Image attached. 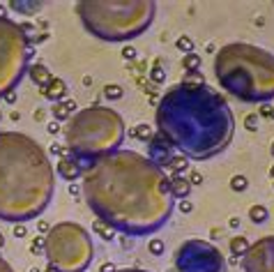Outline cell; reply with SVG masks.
Here are the masks:
<instances>
[{
	"label": "cell",
	"mask_w": 274,
	"mask_h": 272,
	"mask_svg": "<svg viewBox=\"0 0 274 272\" xmlns=\"http://www.w3.org/2000/svg\"><path fill=\"white\" fill-rule=\"evenodd\" d=\"M81 194L97 219L132 238L159 231L175 208L166 171L136 150H115L83 164Z\"/></svg>",
	"instance_id": "6da1fadb"
},
{
	"label": "cell",
	"mask_w": 274,
	"mask_h": 272,
	"mask_svg": "<svg viewBox=\"0 0 274 272\" xmlns=\"http://www.w3.org/2000/svg\"><path fill=\"white\" fill-rule=\"evenodd\" d=\"M157 134L180 155L205 162L221 155L235 136V115L221 93L205 83H180L157 102Z\"/></svg>",
	"instance_id": "7a4b0ae2"
},
{
	"label": "cell",
	"mask_w": 274,
	"mask_h": 272,
	"mask_svg": "<svg viewBox=\"0 0 274 272\" xmlns=\"http://www.w3.org/2000/svg\"><path fill=\"white\" fill-rule=\"evenodd\" d=\"M56 169L33 136L0 132V219L30 222L51 205Z\"/></svg>",
	"instance_id": "3957f363"
},
{
	"label": "cell",
	"mask_w": 274,
	"mask_h": 272,
	"mask_svg": "<svg viewBox=\"0 0 274 272\" xmlns=\"http://www.w3.org/2000/svg\"><path fill=\"white\" fill-rule=\"evenodd\" d=\"M214 76L228 95L246 104L274 100V53L249 42H231L214 56Z\"/></svg>",
	"instance_id": "277c9868"
},
{
	"label": "cell",
	"mask_w": 274,
	"mask_h": 272,
	"mask_svg": "<svg viewBox=\"0 0 274 272\" xmlns=\"http://www.w3.org/2000/svg\"><path fill=\"white\" fill-rule=\"evenodd\" d=\"M76 14L83 28L102 42H129L152 26L157 2L152 0H81Z\"/></svg>",
	"instance_id": "5b68a950"
},
{
	"label": "cell",
	"mask_w": 274,
	"mask_h": 272,
	"mask_svg": "<svg viewBox=\"0 0 274 272\" xmlns=\"http://www.w3.org/2000/svg\"><path fill=\"white\" fill-rule=\"evenodd\" d=\"M125 141V120L108 106H88L65 125V145L78 159H97L120 150Z\"/></svg>",
	"instance_id": "8992f818"
},
{
	"label": "cell",
	"mask_w": 274,
	"mask_h": 272,
	"mask_svg": "<svg viewBox=\"0 0 274 272\" xmlns=\"http://www.w3.org/2000/svg\"><path fill=\"white\" fill-rule=\"evenodd\" d=\"M44 254L58 272H85L95 258V242L81 224L60 222L44 238Z\"/></svg>",
	"instance_id": "52a82bcc"
},
{
	"label": "cell",
	"mask_w": 274,
	"mask_h": 272,
	"mask_svg": "<svg viewBox=\"0 0 274 272\" xmlns=\"http://www.w3.org/2000/svg\"><path fill=\"white\" fill-rule=\"evenodd\" d=\"M33 56L30 37L23 33L21 23L0 16V97L14 93L28 72V60Z\"/></svg>",
	"instance_id": "ba28073f"
},
{
	"label": "cell",
	"mask_w": 274,
	"mask_h": 272,
	"mask_svg": "<svg viewBox=\"0 0 274 272\" xmlns=\"http://www.w3.org/2000/svg\"><path fill=\"white\" fill-rule=\"evenodd\" d=\"M175 270L177 272H226L228 263L217 244L210 240L191 238L184 240L175 251Z\"/></svg>",
	"instance_id": "9c48e42d"
},
{
	"label": "cell",
	"mask_w": 274,
	"mask_h": 272,
	"mask_svg": "<svg viewBox=\"0 0 274 272\" xmlns=\"http://www.w3.org/2000/svg\"><path fill=\"white\" fill-rule=\"evenodd\" d=\"M244 272H274V236H263L249 244L242 256Z\"/></svg>",
	"instance_id": "30bf717a"
},
{
	"label": "cell",
	"mask_w": 274,
	"mask_h": 272,
	"mask_svg": "<svg viewBox=\"0 0 274 272\" xmlns=\"http://www.w3.org/2000/svg\"><path fill=\"white\" fill-rule=\"evenodd\" d=\"M150 155L148 157L152 159V162H155L157 166H166L171 162V157H173V155H175V152H173V148H171L169 143H166V141H164L162 136L159 134H155L152 136V138H150Z\"/></svg>",
	"instance_id": "8fae6325"
},
{
	"label": "cell",
	"mask_w": 274,
	"mask_h": 272,
	"mask_svg": "<svg viewBox=\"0 0 274 272\" xmlns=\"http://www.w3.org/2000/svg\"><path fill=\"white\" fill-rule=\"evenodd\" d=\"M58 175L65 180H69V182H74L76 178H81V173H83V164H81V159L74 157V155H67V157H63L60 162H58Z\"/></svg>",
	"instance_id": "7c38bea8"
},
{
	"label": "cell",
	"mask_w": 274,
	"mask_h": 272,
	"mask_svg": "<svg viewBox=\"0 0 274 272\" xmlns=\"http://www.w3.org/2000/svg\"><path fill=\"white\" fill-rule=\"evenodd\" d=\"M39 93H42L49 102L58 104V102H63L65 95H67V83H65L63 79H58V76H51L49 83H46L44 88H39Z\"/></svg>",
	"instance_id": "4fadbf2b"
},
{
	"label": "cell",
	"mask_w": 274,
	"mask_h": 272,
	"mask_svg": "<svg viewBox=\"0 0 274 272\" xmlns=\"http://www.w3.org/2000/svg\"><path fill=\"white\" fill-rule=\"evenodd\" d=\"M76 113V102L74 100H63V102H58V104H53V108H51V115L58 120H69L71 115Z\"/></svg>",
	"instance_id": "5bb4252c"
},
{
	"label": "cell",
	"mask_w": 274,
	"mask_h": 272,
	"mask_svg": "<svg viewBox=\"0 0 274 272\" xmlns=\"http://www.w3.org/2000/svg\"><path fill=\"white\" fill-rule=\"evenodd\" d=\"M171 180V194H173V199H189V194L194 187L189 185V180L184 178V175H175V178H169Z\"/></svg>",
	"instance_id": "9a60e30c"
},
{
	"label": "cell",
	"mask_w": 274,
	"mask_h": 272,
	"mask_svg": "<svg viewBox=\"0 0 274 272\" xmlns=\"http://www.w3.org/2000/svg\"><path fill=\"white\" fill-rule=\"evenodd\" d=\"M51 76H53V74L46 69V65L37 63V65H33V67H30V79L35 81V86L44 88V86H46V83L51 81Z\"/></svg>",
	"instance_id": "2e32d148"
},
{
	"label": "cell",
	"mask_w": 274,
	"mask_h": 272,
	"mask_svg": "<svg viewBox=\"0 0 274 272\" xmlns=\"http://www.w3.org/2000/svg\"><path fill=\"white\" fill-rule=\"evenodd\" d=\"M164 171H171L173 178H175V175H182L184 171H189V159L184 157V155H173L169 164L164 166Z\"/></svg>",
	"instance_id": "e0dca14e"
},
{
	"label": "cell",
	"mask_w": 274,
	"mask_h": 272,
	"mask_svg": "<svg viewBox=\"0 0 274 272\" xmlns=\"http://www.w3.org/2000/svg\"><path fill=\"white\" fill-rule=\"evenodd\" d=\"M44 2H37V0H30V2H19V0H12L9 2V7L19 12V14H37L39 9H42Z\"/></svg>",
	"instance_id": "ac0fdd59"
},
{
	"label": "cell",
	"mask_w": 274,
	"mask_h": 272,
	"mask_svg": "<svg viewBox=\"0 0 274 272\" xmlns=\"http://www.w3.org/2000/svg\"><path fill=\"white\" fill-rule=\"evenodd\" d=\"M249 240H246L244 236H235V238H231V254H235V256H244L246 254V249H249Z\"/></svg>",
	"instance_id": "d6986e66"
},
{
	"label": "cell",
	"mask_w": 274,
	"mask_h": 272,
	"mask_svg": "<svg viewBox=\"0 0 274 272\" xmlns=\"http://www.w3.org/2000/svg\"><path fill=\"white\" fill-rule=\"evenodd\" d=\"M249 219H251L253 224H265L267 219H270V210H267L265 205H251V208H249Z\"/></svg>",
	"instance_id": "ffe728a7"
},
{
	"label": "cell",
	"mask_w": 274,
	"mask_h": 272,
	"mask_svg": "<svg viewBox=\"0 0 274 272\" xmlns=\"http://www.w3.org/2000/svg\"><path fill=\"white\" fill-rule=\"evenodd\" d=\"M201 65H203V60H201V56H196V53H187L182 60V67L187 74H196L198 69H201Z\"/></svg>",
	"instance_id": "44dd1931"
},
{
	"label": "cell",
	"mask_w": 274,
	"mask_h": 272,
	"mask_svg": "<svg viewBox=\"0 0 274 272\" xmlns=\"http://www.w3.org/2000/svg\"><path fill=\"white\" fill-rule=\"evenodd\" d=\"M92 231H95L102 240H113V236H115V231H113L106 222H102V219H97V222L92 224Z\"/></svg>",
	"instance_id": "7402d4cb"
},
{
	"label": "cell",
	"mask_w": 274,
	"mask_h": 272,
	"mask_svg": "<svg viewBox=\"0 0 274 272\" xmlns=\"http://www.w3.org/2000/svg\"><path fill=\"white\" fill-rule=\"evenodd\" d=\"M129 134H132L134 138H138V141H145V143H150V138L155 136V134H152V129H150L148 125H136Z\"/></svg>",
	"instance_id": "603a6c76"
},
{
	"label": "cell",
	"mask_w": 274,
	"mask_h": 272,
	"mask_svg": "<svg viewBox=\"0 0 274 272\" xmlns=\"http://www.w3.org/2000/svg\"><path fill=\"white\" fill-rule=\"evenodd\" d=\"M231 189H233V192H238V194L246 192V189H249V178L242 175V173L233 175V178H231Z\"/></svg>",
	"instance_id": "cb8c5ba5"
},
{
	"label": "cell",
	"mask_w": 274,
	"mask_h": 272,
	"mask_svg": "<svg viewBox=\"0 0 274 272\" xmlns=\"http://www.w3.org/2000/svg\"><path fill=\"white\" fill-rule=\"evenodd\" d=\"M122 95H125V90H122L118 83H108V86H104L106 100H122Z\"/></svg>",
	"instance_id": "d4e9b609"
},
{
	"label": "cell",
	"mask_w": 274,
	"mask_h": 272,
	"mask_svg": "<svg viewBox=\"0 0 274 272\" xmlns=\"http://www.w3.org/2000/svg\"><path fill=\"white\" fill-rule=\"evenodd\" d=\"M175 44H177V49L182 51L184 56H187V53H194V42H191V39H189L187 35H184V37H180V39H177Z\"/></svg>",
	"instance_id": "484cf974"
},
{
	"label": "cell",
	"mask_w": 274,
	"mask_h": 272,
	"mask_svg": "<svg viewBox=\"0 0 274 272\" xmlns=\"http://www.w3.org/2000/svg\"><path fill=\"white\" fill-rule=\"evenodd\" d=\"M49 152L51 155H56V157H67V155H69V150H67V145H63V143H58V141H53V143H51V148H49Z\"/></svg>",
	"instance_id": "4316f807"
},
{
	"label": "cell",
	"mask_w": 274,
	"mask_h": 272,
	"mask_svg": "<svg viewBox=\"0 0 274 272\" xmlns=\"http://www.w3.org/2000/svg\"><path fill=\"white\" fill-rule=\"evenodd\" d=\"M258 125H260V115L258 113H249L244 118V127L249 129V132H256V129H258Z\"/></svg>",
	"instance_id": "83f0119b"
},
{
	"label": "cell",
	"mask_w": 274,
	"mask_h": 272,
	"mask_svg": "<svg viewBox=\"0 0 274 272\" xmlns=\"http://www.w3.org/2000/svg\"><path fill=\"white\" fill-rule=\"evenodd\" d=\"M150 79L155 81V83H162V81L166 79V72H164V69L159 67V65H155V67L150 69Z\"/></svg>",
	"instance_id": "f1b7e54d"
},
{
	"label": "cell",
	"mask_w": 274,
	"mask_h": 272,
	"mask_svg": "<svg viewBox=\"0 0 274 272\" xmlns=\"http://www.w3.org/2000/svg\"><path fill=\"white\" fill-rule=\"evenodd\" d=\"M148 249L152 251L155 256H162V254H164V242L155 238V240H150V242H148Z\"/></svg>",
	"instance_id": "f546056e"
},
{
	"label": "cell",
	"mask_w": 274,
	"mask_h": 272,
	"mask_svg": "<svg viewBox=\"0 0 274 272\" xmlns=\"http://www.w3.org/2000/svg\"><path fill=\"white\" fill-rule=\"evenodd\" d=\"M44 251V240L42 238H35L33 244H30V254H42Z\"/></svg>",
	"instance_id": "4dcf8cb0"
},
{
	"label": "cell",
	"mask_w": 274,
	"mask_h": 272,
	"mask_svg": "<svg viewBox=\"0 0 274 272\" xmlns=\"http://www.w3.org/2000/svg\"><path fill=\"white\" fill-rule=\"evenodd\" d=\"M187 180H189L191 187L201 185V182H203V173H201V171H189V178H187Z\"/></svg>",
	"instance_id": "1f68e13d"
},
{
	"label": "cell",
	"mask_w": 274,
	"mask_h": 272,
	"mask_svg": "<svg viewBox=\"0 0 274 272\" xmlns=\"http://www.w3.org/2000/svg\"><path fill=\"white\" fill-rule=\"evenodd\" d=\"M258 115H265V118H274V108L270 106V104H260Z\"/></svg>",
	"instance_id": "d6a6232c"
},
{
	"label": "cell",
	"mask_w": 274,
	"mask_h": 272,
	"mask_svg": "<svg viewBox=\"0 0 274 272\" xmlns=\"http://www.w3.org/2000/svg\"><path fill=\"white\" fill-rule=\"evenodd\" d=\"M122 58L134 60V58H136V49H134V46H125V49H122Z\"/></svg>",
	"instance_id": "836d02e7"
},
{
	"label": "cell",
	"mask_w": 274,
	"mask_h": 272,
	"mask_svg": "<svg viewBox=\"0 0 274 272\" xmlns=\"http://www.w3.org/2000/svg\"><path fill=\"white\" fill-rule=\"evenodd\" d=\"M0 272H16L14 268H12V265L7 263V261H5V258L0 256Z\"/></svg>",
	"instance_id": "e575fe53"
},
{
	"label": "cell",
	"mask_w": 274,
	"mask_h": 272,
	"mask_svg": "<svg viewBox=\"0 0 274 272\" xmlns=\"http://www.w3.org/2000/svg\"><path fill=\"white\" fill-rule=\"evenodd\" d=\"M46 132H49V134H58V132H60V125H58L56 120L49 122V125H46Z\"/></svg>",
	"instance_id": "d590c367"
},
{
	"label": "cell",
	"mask_w": 274,
	"mask_h": 272,
	"mask_svg": "<svg viewBox=\"0 0 274 272\" xmlns=\"http://www.w3.org/2000/svg\"><path fill=\"white\" fill-rule=\"evenodd\" d=\"M180 210H182V212H191V210H194V205H191V201H189V199H184L182 203H180Z\"/></svg>",
	"instance_id": "8d00e7d4"
},
{
	"label": "cell",
	"mask_w": 274,
	"mask_h": 272,
	"mask_svg": "<svg viewBox=\"0 0 274 272\" xmlns=\"http://www.w3.org/2000/svg\"><path fill=\"white\" fill-rule=\"evenodd\" d=\"M37 229L42 231V233H49V231H51V224H49V222H44V219H42V222L37 224Z\"/></svg>",
	"instance_id": "74e56055"
},
{
	"label": "cell",
	"mask_w": 274,
	"mask_h": 272,
	"mask_svg": "<svg viewBox=\"0 0 274 272\" xmlns=\"http://www.w3.org/2000/svg\"><path fill=\"white\" fill-rule=\"evenodd\" d=\"M26 233H28V231H26V226H14V236L16 238H26Z\"/></svg>",
	"instance_id": "f35d334b"
},
{
	"label": "cell",
	"mask_w": 274,
	"mask_h": 272,
	"mask_svg": "<svg viewBox=\"0 0 274 272\" xmlns=\"http://www.w3.org/2000/svg\"><path fill=\"white\" fill-rule=\"evenodd\" d=\"M226 263H228V265H238V263H242V258H240V256H235V254H231V258H228Z\"/></svg>",
	"instance_id": "ab89813d"
},
{
	"label": "cell",
	"mask_w": 274,
	"mask_h": 272,
	"mask_svg": "<svg viewBox=\"0 0 274 272\" xmlns=\"http://www.w3.org/2000/svg\"><path fill=\"white\" fill-rule=\"evenodd\" d=\"M113 272H148V270H141V268H125V270H113Z\"/></svg>",
	"instance_id": "60d3db41"
},
{
	"label": "cell",
	"mask_w": 274,
	"mask_h": 272,
	"mask_svg": "<svg viewBox=\"0 0 274 272\" xmlns=\"http://www.w3.org/2000/svg\"><path fill=\"white\" fill-rule=\"evenodd\" d=\"M228 224H231L233 229H238V226H240V217H231V219H228Z\"/></svg>",
	"instance_id": "b9f144b4"
},
{
	"label": "cell",
	"mask_w": 274,
	"mask_h": 272,
	"mask_svg": "<svg viewBox=\"0 0 274 272\" xmlns=\"http://www.w3.org/2000/svg\"><path fill=\"white\" fill-rule=\"evenodd\" d=\"M78 192H81V187H76V185H71V187H69V194H71V196H76Z\"/></svg>",
	"instance_id": "7bdbcfd3"
},
{
	"label": "cell",
	"mask_w": 274,
	"mask_h": 272,
	"mask_svg": "<svg viewBox=\"0 0 274 272\" xmlns=\"http://www.w3.org/2000/svg\"><path fill=\"white\" fill-rule=\"evenodd\" d=\"M5 100H7V102H9V104H14V102H16V97H14V93H12V95H7V97H5Z\"/></svg>",
	"instance_id": "ee69618b"
},
{
	"label": "cell",
	"mask_w": 274,
	"mask_h": 272,
	"mask_svg": "<svg viewBox=\"0 0 274 272\" xmlns=\"http://www.w3.org/2000/svg\"><path fill=\"white\" fill-rule=\"evenodd\" d=\"M5 247V238H2V233H0V249Z\"/></svg>",
	"instance_id": "f6af8a7d"
},
{
	"label": "cell",
	"mask_w": 274,
	"mask_h": 272,
	"mask_svg": "<svg viewBox=\"0 0 274 272\" xmlns=\"http://www.w3.org/2000/svg\"><path fill=\"white\" fill-rule=\"evenodd\" d=\"M46 272H58V270L53 268V265H49V268H46Z\"/></svg>",
	"instance_id": "bcb514c9"
},
{
	"label": "cell",
	"mask_w": 274,
	"mask_h": 272,
	"mask_svg": "<svg viewBox=\"0 0 274 272\" xmlns=\"http://www.w3.org/2000/svg\"><path fill=\"white\" fill-rule=\"evenodd\" d=\"M270 178L274 180V166H272V169H270Z\"/></svg>",
	"instance_id": "7dc6e473"
},
{
	"label": "cell",
	"mask_w": 274,
	"mask_h": 272,
	"mask_svg": "<svg viewBox=\"0 0 274 272\" xmlns=\"http://www.w3.org/2000/svg\"><path fill=\"white\" fill-rule=\"evenodd\" d=\"M270 152H272V157H274V141H272V145H270Z\"/></svg>",
	"instance_id": "c3c4849f"
},
{
	"label": "cell",
	"mask_w": 274,
	"mask_h": 272,
	"mask_svg": "<svg viewBox=\"0 0 274 272\" xmlns=\"http://www.w3.org/2000/svg\"><path fill=\"white\" fill-rule=\"evenodd\" d=\"M272 120H274V118H272Z\"/></svg>",
	"instance_id": "681fc988"
},
{
	"label": "cell",
	"mask_w": 274,
	"mask_h": 272,
	"mask_svg": "<svg viewBox=\"0 0 274 272\" xmlns=\"http://www.w3.org/2000/svg\"><path fill=\"white\" fill-rule=\"evenodd\" d=\"M272 182H274V180H272Z\"/></svg>",
	"instance_id": "f907efd6"
}]
</instances>
